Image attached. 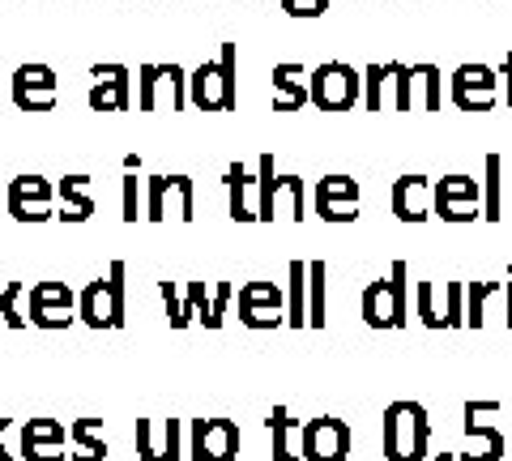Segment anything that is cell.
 I'll return each mask as SVG.
<instances>
[{
  "instance_id": "obj_21",
  "label": "cell",
  "mask_w": 512,
  "mask_h": 461,
  "mask_svg": "<svg viewBox=\"0 0 512 461\" xmlns=\"http://www.w3.org/2000/svg\"><path fill=\"white\" fill-rule=\"evenodd\" d=\"M308 69L303 65H274V111H299L312 103Z\"/></svg>"
},
{
  "instance_id": "obj_12",
  "label": "cell",
  "mask_w": 512,
  "mask_h": 461,
  "mask_svg": "<svg viewBox=\"0 0 512 461\" xmlns=\"http://www.w3.org/2000/svg\"><path fill=\"white\" fill-rule=\"evenodd\" d=\"M52 197H56V184L43 180V176H13L5 184V210L13 222H47L56 218L52 214Z\"/></svg>"
},
{
  "instance_id": "obj_3",
  "label": "cell",
  "mask_w": 512,
  "mask_h": 461,
  "mask_svg": "<svg viewBox=\"0 0 512 461\" xmlns=\"http://www.w3.org/2000/svg\"><path fill=\"white\" fill-rule=\"evenodd\" d=\"M359 312L372 329H406L410 325V265L393 261L389 278H376L363 286Z\"/></svg>"
},
{
  "instance_id": "obj_46",
  "label": "cell",
  "mask_w": 512,
  "mask_h": 461,
  "mask_svg": "<svg viewBox=\"0 0 512 461\" xmlns=\"http://www.w3.org/2000/svg\"><path fill=\"white\" fill-rule=\"evenodd\" d=\"M13 427V419H0V461H13V453L5 449V432Z\"/></svg>"
},
{
  "instance_id": "obj_31",
  "label": "cell",
  "mask_w": 512,
  "mask_h": 461,
  "mask_svg": "<svg viewBox=\"0 0 512 461\" xmlns=\"http://www.w3.org/2000/svg\"><path fill=\"white\" fill-rule=\"evenodd\" d=\"M504 291V282H466V325L483 329L487 321V304Z\"/></svg>"
},
{
  "instance_id": "obj_25",
  "label": "cell",
  "mask_w": 512,
  "mask_h": 461,
  "mask_svg": "<svg viewBox=\"0 0 512 461\" xmlns=\"http://www.w3.org/2000/svg\"><path fill=\"white\" fill-rule=\"evenodd\" d=\"M269 436H274V461H303V453L295 449V440L303 436V423L291 419V410L286 406H274V415L265 419Z\"/></svg>"
},
{
  "instance_id": "obj_35",
  "label": "cell",
  "mask_w": 512,
  "mask_h": 461,
  "mask_svg": "<svg viewBox=\"0 0 512 461\" xmlns=\"http://www.w3.org/2000/svg\"><path fill=\"white\" fill-rule=\"evenodd\" d=\"M210 308H214V291H205V282H184V316L188 325L192 321H210Z\"/></svg>"
},
{
  "instance_id": "obj_15",
  "label": "cell",
  "mask_w": 512,
  "mask_h": 461,
  "mask_svg": "<svg viewBox=\"0 0 512 461\" xmlns=\"http://www.w3.org/2000/svg\"><path fill=\"white\" fill-rule=\"evenodd\" d=\"M141 461H184V419H137Z\"/></svg>"
},
{
  "instance_id": "obj_7",
  "label": "cell",
  "mask_w": 512,
  "mask_h": 461,
  "mask_svg": "<svg viewBox=\"0 0 512 461\" xmlns=\"http://www.w3.org/2000/svg\"><path fill=\"white\" fill-rule=\"evenodd\" d=\"M146 218L150 222H167L180 218L192 222L197 218V188L188 176H150L146 180Z\"/></svg>"
},
{
  "instance_id": "obj_32",
  "label": "cell",
  "mask_w": 512,
  "mask_h": 461,
  "mask_svg": "<svg viewBox=\"0 0 512 461\" xmlns=\"http://www.w3.org/2000/svg\"><path fill=\"white\" fill-rule=\"evenodd\" d=\"M389 86H393V69L389 65H367L363 69V107L367 111H384Z\"/></svg>"
},
{
  "instance_id": "obj_13",
  "label": "cell",
  "mask_w": 512,
  "mask_h": 461,
  "mask_svg": "<svg viewBox=\"0 0 512 461\" xmlns=\"http://www.w3.org/2000/svg\"><path fill=\"white\" fill-rule=\"evenodd\" d=\"M239 321L248 329L286 325V291L278 282H244L239 286Z\"/></svg>"
},
{
  "instance_id": "obj_23",
  "label": "cell",
  "mask_w": 512,
  "mask_h": 461,
  "mask_svg": "<svg viewBox=\"0 0 512 461\" xmlns=\"http://www.w3.org/2000/svg\"><path fill=\"white\" fill-rule=\"evenodd\" d=\"M274 218H291V222L308 218V184H303V176H278L274 205H269V222Z\"/></svg>"
},
{
  "instance_id": "obj_38",
  "label": "cell",
  "mask_w": 512,
  "mask_h": 461,
  "mask_svg": "<svg viewBox=\"0 0 512 461\" xmlns=\"http://www.w3.org/2000/svg\"><path fill=\"white\" fill-rule=\"evenodd\" d=\"M444 321L448 329L466 325V282H444Z\"/></svg>"
},
{
  "instance_id": "obj_2",
  "label": "cell",
  "mask_w": 512,
  "mask_h": 461,
  "mask_svg": "<svg viewBox=\"0 0 512 461\" xmlns=\"http://www.w3.org/2000/svg\"><path fill=\"white\" fill-rule=\"evenodd\" d=\"M384 461H423L431 453V419L423 402H393L380 419Z\"/></svg>"
},
{
  "instance_id": "obj_22",
  "label": "cell",
  "mask_w": 512,
  "mask_h": 461,
  "mask_svg": "<svg viewBox=\"0 0 512 461\" xmlns=\"http://www.w3.org/2000/svg\"><path fill=\"white\" fill-rule=\"evenodd\" d=\"M466 415V423H461V432H466V440L474 444L470 453H461L457 461H500L504 457V432L491 423H478V415H470V410H461Z\"/></svg>"
},
{
  "instance_id": "obj_40",
  "label": "cell",
  "mask_w": 512,
  "mask_h": 461,
  "mask_svg": "<svg viewBox=\"0 0 512 461\" xmlns=\"http://www.w3.org/2000/svg\"><path fill=\"white\" fill-rule=\"evenodd\" d=\"M231 299H235V286H231V282H218V286H214V308H210V321H205V329H222Z\"/></svg>"
},
{
  "instance_id": "obj_45",
  "label": "cell",
  "mask_w": 512,
  "mask_h": 461,
  "mask_svg": "<svg viewBox=\"0 0 512 461\" xmlns=\"http://www.w3.org/2000/svg\"><path fill=\"white\" fill-rule=\"evenodd\" d=\"M504 325L512 329V278L504 282Z\"/></svg>"
},
{
  "instance_id": "obj_6",
  "label": "cell",
  "mask_w": 512,
  "mask_h": 461,
  "mask_svg": "<svg viewBox=\"0 0 512 461\" xmlns=\"http://www.w3.org/2000/svg\"><path fill=\"white\" fill-rule=\"evenodd\" d=\"M184 111L188 103V73L175 65H141L137 69V111Z\"/></svg>"
},
{
  "instance_id": "obj_43",
  "label": "cell",
  "mask_w": 512,
  "mask_h": 461,
  "mask_svg": "<svg viewBox=\"0 0 512 461\" xmlns=\"http://www.w3.org/2000/svg\"><path fill=\"white\" fill-rule=\"evenodd\" d=\"M124 222H137V171L124 176Z\"/></svg>"
},
{
  "instance_id": "obj_4",
  "label": "cell",
  "mask_w": 512,
  "mask_h": 461,
  "mask_svg": "<svg viewBox=\"0 0 512 461\" xmlns=\"http://www.w3.org/2000/svg\"><path fill=\"white\" fill-rule=\"evenodd\" d=\"M124 261H111L99 282H90L77 295V316L90 329H120L124 325Z\"/></svg>"
},
{
  "instance_id": "obj_29",
  "label": "cell",
  "mask_w": 512,
  "mask_h": 461,
  "mask_svg": "<svg viewBox=\"0 0 512 461\" xmlns=\"http://www.w3.org/2000/svg\"><path fill=\"white\" fill-rule=\"evenodd\" d=\"M414 73V107L423 103V111H440L444 107V73L436 65H410Z\"/></svg>"
},
{
  "instance_id": "obj_9",
  "label": "cell",
  "mask_w": 512,
  "mask_h": 461,
  "mask_svg": "<svg viewBox=\"0 0 512 461\" xmlns=\"http://www.w3.org/2000/svg\"><path fill=\"white\" fill-rule=\"evenodd\" d=\"M239 423L235 419H192L188 423V461H235Z\"/></svg>"
},
{
  "instance_id": "obj_27",
  "label": "cell",
  "mask_w": 512,
  "mask_h": 461,
  "mask_svg": "<svg viewBox=\"0 0 512 461\" xmlns=\"http://www.w3.org/2000/svg\"><path fill=\"white\" fill-rule=\"evenodd\" d=\"M69 440L77 444V453L69 461H107V440H103V419H73Z\"/></svg>"
},
{
  "instance_id": "obj_5",
  "label": "cell",
  "mask_w": 512,
  "mask_h": 461,
  "mask_svg": "<svg viewBox=\"0 0 512 461\" xmlns=\"http://www.w3.org/2000/svg\"><path fill=\"white\" fill-rule=\"evenodd\" d=\"M308 90L316 111H350L363 103V73L346 60H325V65L312 69Z\"/></svg>"
},
{
  "instance_id": "obj_16",
  "label": "cell",
  "mask_w": 512,
  "mask_h": 461,
  "mask_svg": "<svg viewBox=\"0 0 512 461\" xmlns=\"http://www.w3.org/2000/svg\"><path fill=\"white\" fill-rule=\"evenodd\" d=\"M316 218L325 222H355L359 218V180L350 176H325L312 188Z\"/></svg>"
},
{
  "instance_id": "obj_19",
  "label": "cell",
  "mask_w": 512,
  "mask_h": 461,
  "mask_svg": "<svg viewBox=\"0 0 512 461\" xmlns=\"http://www.w3.org/2000/svg\"><path fill=\"white\" fill-rule=\"evenodd\" d=\"M436 214V184L427 176H402L393 184V218L397 222H427Z\"/></svg>"
},
{
  "instance_id": "obj_11",
  "label": "cell",
  "mask_w": 512,
  "mask_h": 461,
  "mask_svg": "<svg viewBox=\"0 0 512 461\" xmlns=\"http://www.w3.org/2000/svg\"><path fill=\"white\" fill-rule=\"evenodd\" d=\"M9 99L18 111H52L60 99V82L52 65H18L9 77Z\"/></svg>"
},
{
  "instance_id": "obj_41",
  "label": "cell",
  "mask_w": 512,
  "mask_h": 461,
  "mask_svg": "<svg viewBox=\"0 0 512 461\" xmlns=\"http://www.w3.org/2000/svg\"><path fill=\"white\" fill-rule=\"evenodd\" d=\"M329 9V0H282L286 18H320Z\"/></svg>"
},
{
  "instance_id": "obj_1",
  "label": "cell",
  "mask_w": 512,
  "mask_h": 461,
  "mask_svg": "<svg viewBox=\"0 0 512 461\" xmlns=\"http://www.w3.org/2000/svg\"><path fill=\"white\" fill-rule=\"evenodd\" d=\"M188 103L197 111H235L239 107V47L222 43L218 60H201L188 73Z\"/></svg>"
},
{
  "instance_id": "obj_17",
  "label": "cell",
  "mask_w": 512,
  "mask_h": 461,
  "mask_svg": "<svg viewBox=\"0 0 512 461\" xmlns=\"http://www.w3.org/2000/svg\"><path fill=\"white\" fill-rule=\"evenodd\" d=\"M64 444H69V427L60 419H26L22 423V461H64Z\"/></svg>"
},
{
  "instance_id": "obj_10",
  "label": "cell",
  "mask_w": 512,
  "mask_h": 461,
  "mask_svg": "<svg viewBox=\"0 0 512 461\" xmlns=\"http://www.w3.org/2000/svg\"><path fill=\"white\" fill-rule=\"evenodd\" d=\"M495 90H500V73L491 65H457L453 77H448V99H453L461 111H491L495 107Z\"/></svg>"
},
{
  "instance_id": "obj_18",
  "label": "cell",
  "mask_w": 512,
  "mask_h": 461,
  "mask_svg": "<svg viewBox=\"0 0 512 461\" xmlns=\"http://www.w3.org/2000/svg\"><path fill=\"white\" fill-rule=\"evenodd\" d=\"M90 111H128L133 103V73L124 65H90Z\"/></svg>"
},
{
  "instance_id": "obj_47",
  "label": "cell",
  "mask_w": 512,
  "mask_h": 461,
  "mask_svg": "<svg viewBox=\"0 0 512 461\" xmlns=\"http://www.w3.org/2000/svg\"><path fill=\"white\" fill-rule=\"evenodd\" d=\"M504 167H508V176H504V180H508V214H512V163H504Z\"/></svg>"
},
{
  "instance_id": "obj_24",
  "label": "cell",
  "mask_w": 512,
  "mask_h": 461,
  "mask_svg": "<svg viewBox=\"0 0 512 461\" xmlns=\"http://www.w3.org/2000/svg\"><path fill=\"white\" fill-rule=\"evenodd\" d=\"M56 197L64 201V210L56 214L60 222H90V218H94L90 176H64V180L56 184Z\"/></svg>"
},
{
  "instance_id": "obj_33",
  "label": "cell",
  "mask_w": 512,
  "mask_h": 461,
  "mask_svg": "<svg viewBox=\"0 0 512 461\" xmlns=\"http://www.w3.org/2000/svg\"><path fill=\"white\" fill-rule=\"evenodd\" d=\"M308 325L312 329L329 325V316H325V261L308 265Z\"/></svg>"
},
{
  "instance_id": "obj_39",
  "label": "cell",
  "mask_w": 512,
  "mask_h": 461,
  "mask_svg": "<svg viewBox=\"0 0 512 461\" xmlns=\"http://www.w3.org/2000/svg\"><path fill=\"white\" fill-rule=\"evenodd\" d=\"M158 295H163V308H167V321H171V329H188L180 282H158Z\"/></svg>"
},
{
  "instance_id": "obj_28",
  "label": "cell",
  "mask_w": 512,
  "mask_h": 461,
  "mask_svg": "<svg viewBox=\"0 0 512 461\" xmlns=\"http://www.w3.org/2000/svg\"><path fill=\"white\" fill-rule=\"evenodd\" d=\"M504 158L500 154H487L483 158V218L487 222H500L504 218Z\"/></svg>"
},
{
  "instance_id": "obj_14",
  "label": "cell",
  "mask_w": 512,
  "mask_h": 461,
  "mask_svg": "<svg viewBox=\"0 0 512 461\" xmlns=\"http://www.w3.org/2000/svg\"><path fill=\"white\" fill-rule=\"evenodd\" d=\"M299 453H303V461H346L350 457L346 419H333V415L308 419L303 423V436H299Z\"/></svg>"
},
{
  "instance_id": "obj_48",
  "label": "cell",
  "mask_w": 512,
  "mask_h": 461,
  "mask_svg": "<svg viewBox=\"0 0 512 461\" xmlns=\"http://www.w3.org/2000/svg\"><path fill=\"white\" fill-rule=\"evenodd\" d=\"M133 5H137V0H133ZM141 5H146V0H141Z\"/></svg>"
},
{
  "instance_id": "obj_42",
  "label": "cell",
  "mask_w": 512,
  "mask_h": 461,
  "mask_svg": "<svg viewBox=\"0 0 512 461\" xmlns=\"http://www.w3.org/2000/svg\"><path fill=\"white\" fill-rule=\"evenodd\" d=\"M436 218H444V222H474V218H483V205H440Z\"/></svg>"
},
{
  "instance_id": "obj_37",
  "label": "cell",
  "mask_w": 512,
  "mask_h": 461,
  "mask_svg": "<svg viewBox=\"0 0 512 461\" xmlns=\"http://www.w3.org/2000/svg\"><path fill=\"white\" fill-rule=\"evenodd\" d=\"M26 295V286L22 282H5V286H0V321H5L9 329H26L30 321H26V316L18 312V299Z\"/></svg>"
},
{
  "instance_id": "obj_8",
  "label": "cell",
  "mask_w": 512,
  "mask_h": 461,
  "mask_svg": "<svg viewBox=\"0 0 512 461\" xmlns=\"http://www.w3.org/2000/svg\"><path fill=\"white\" fill-rule=\"evenodd\" d=\"M77 291L69 282H35V291L26 295V321L35 329H69L77 321Z\"/></svg>"
},
{
  "instance_id": "obj_20",
  "label": "cell",
  "mask_w": 512,
  "mask_h": 461,
  "mask_svg": "<svg viewBox=\"0 0 512 461\" xmlns=\"http://www.w3.org/2000/svg\"><path fill=\"white\" fill-rule=\"evenodd\" d=\"M227 210L235 222H261V180H252L244 163L227 167Z\"/></svg>"
},
{
  "instance_id": "obj_26",
  "label": "cell",
  "mask_w": 512,
  "mask_h": 461,
  "mask_svg": "<svg viewBox=\"0 0 512 461\" xmlns=\"http://www.w3.org/2000/svg\"><path fill=\"white\" fill-rule=\"evenodd\" d=\"M286 325H308V261H291L286 269Z\"/></svg>"
},
{
  "instance_id": "obj_44",
  "label": "cell",
  "mask_w": 512,
  "mask_h": 461,
  "mask_svg": "<svg viewBox=\"0 0 512 461\" xmlns=\"http://www.w3.org/2000/svg\"><path fill=\"white\" fill-rule=\"evenodd\" d=\"M500 77H504V103L512 107V52L504 56V65H500Z\"/></svg>"
},
{
  "instance_id": "obj_34",
  "label": "cell",
  "mask_w": 512,
  "mask_h": 461,
  "mask_svg": "<svg viewBox=\"0 0 512 461\" xmlns=\"http://www.w3.org/2000/svg\"><path fill=\"white\" fill-rule=\"evenodd\" d=\"M393 69V86H389V99H393V111H414V73L402 60H389Z\"/></svg>"
},
{
  "instance_id": "obj_36",
  "label": "cell",
  "mask_w": 512,
  "mask_h": 461,
  "mask_svg": "<svg viewBox=\"0 0 512 461\" xmlns=\"http://www.w3.org/2000/svg\"><path fill=\"white\" fill-rule=\"evenodd\" d=\"M414 308H419V321H423L427 329H448L444 312H440V304H436V286H431V282L414 286Z\"/></svg>"
},
{
  "instance_id": "obj_30",
  "label": "cell",
  "mask_w": 512,
  "mask_h": 461,
  "mask_svg": "<svg viewBox=\"0 0 512 461\" xmlns=\"http://www.w3.org/2000/svg\"><path fill=\"white\" fill-rule=\"evenodd\" d=\"M440 205H483V184L474 176H444L436 180V210Z\"/></svg>"
}]
</instances>
